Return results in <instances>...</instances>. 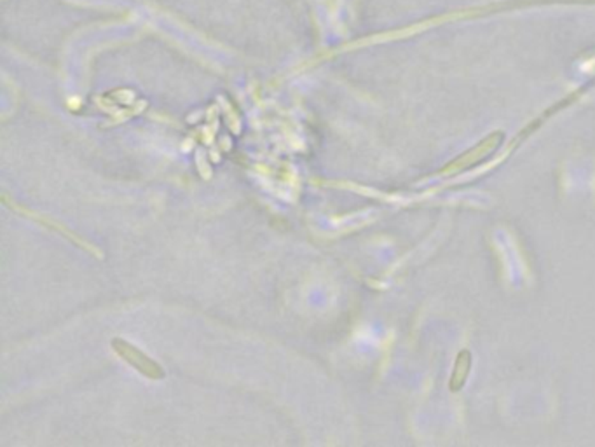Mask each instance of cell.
<instances>
[{"label": "cell", "instance_id": "1", "mask_svg": "<svg viewBox=\"0 0 595 447\" xmlns=\"http://www.w3.org/2000/svg\"><path fill=\"white\" fill-rule=\"evenodd\" d=\"M501 143H503L501 131L491 133L485 140H482V142L476 143L473 149H470L468 152H465L461 157H458L456 161L447 164L443 173H458V172H463V170H468V168H473L475 164L482 163V161H485L487 157H491V154L494 152V150H498V147L501 146Z\"/></svg>", "mask_w": 595, "mask_h": 447}, {"label": "cell", "instance_id": "2", "mask_svg": "<svg viewBox=\"0 0 595 447\" xmlns=\"http://www.w3.org/2000/svg\"><path fill=\"white\" fill-rule=\"evenodd\" d=\"M470 370H472V353H470L468 350H461L458 353V357H456L454 369H452V374H450L449 390L452 391V393H458V391L463 390V386H465L466 379H468L470 376Z\"/></svg>", "mask_w": 595, "mask_h": 447}, {"label": "cell", "instance_id": "3", "mask_svg": "<svg viewBox=\"0 0 595 447\" xmlns=\"http://www.w3.org/2000/svg\"><path fill=\"white\" fill-rule=\"evenodd\" d=\"M119 351L121 353H124V358H128V360L131 361V366H134L138 370H141L143 374H147V376L159 377L161 374H163L159 369H157L156 361L149 360L145 355L138 353L137 350L130 348V344H126V346H124V350H119Z\"/></svg>", "mask_w": 595, "mask_h": 447}]
</instances>
